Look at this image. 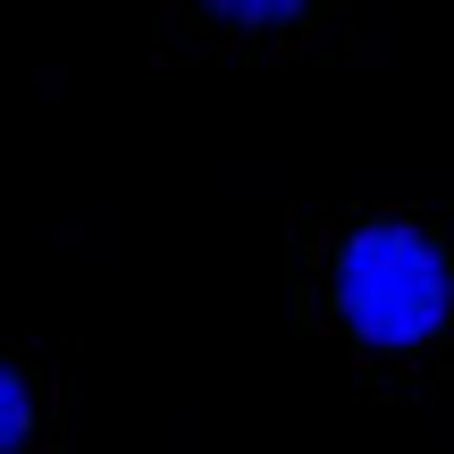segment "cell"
<instances>
[{
  "mask_svg": "<svg viewBox=\"0 0 454 454\" xmlns=\"http://www.w3.org/2000/svg\"><path fill=\"white\" fill-rule=\"evenodd\" d=\"M303 328L371 379H429L454 362V211L337 202L294 253Z\"/></svg>",
  "mask_w": 454,
  "mask_h": 454,
  "instance_id": "1",
  "label": "cell"
},
{
  "mask_svg": "<svg viewBox=\"0 0 454 454\" xmlns=\"http://www.w3.org/2000/svg\"><path fill=\"white\" fill-rule=\"evenodd\" d=\"M59 446V379L51 362L0 345V454H51Z\"/></svg>",
  "mask_w": 454,
  "mask_h": 454,
  "instance_id": "2",
  "label": "cell"
},
{
  "mask_svg": "<svg viewBox=\"0 0 454 454\" xmlns=\"http://www.w3.org/2000/svg\"><path fill=\"white\" fill-rule=\"evenodd\" d=\"M202 26H219V34H286V26H320V9H244V0H219V9H202Z\"/></svg>",
  "mask_w": 454,
  "mask_h": 454,
  "instance_id": "3",
  "label": "cell"
}]
</instances>
